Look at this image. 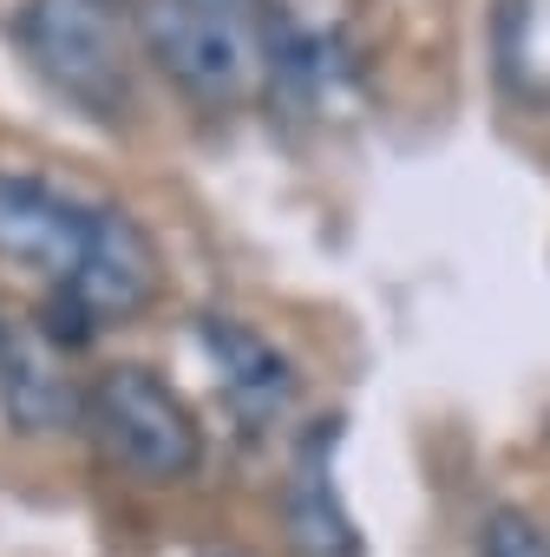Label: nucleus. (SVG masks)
I'll return each mask as SVG.
<instances>
[{
    "label": "nucleus",
    "mask_w": 550,
    "mask_h": 557,
    "mask_svg": "<svg viewBox=\"0 0 550 557\" xmlns=\"http://www.w3.org/2000/svg\"><path fill=\"white\" fill-rule=\"evenodd\" d=\"M203 557H242V550H203Z\"/></svg>",
    "instance_id": "10"
},
{
    "label": "nucleus",
    "mask_w": 550,
    "mask_h": 557,
    "mask_svg": "<svg viewBox=\"0 0 550 557\" xmlns=\"http://www.w3.org/2000/svg\"><path fill=\"white\" fill-rule=\"evenodd\" d=\"M197 342H203V355H210V368H216V387H223V400H229V413H236L242 426H275V420L296 407V387H302L296 361L275 348L268 335H255L249 322H236V315H203Z\"/></svg>",
    "instance_id": "8"
},
{
    "label": "nucleus",
    "mask_w": 550,
    "mask_h": 557,
    "mask_svg": "<svg viewBox=\"0 0 550 557\" xmlns=\"http://www.w3.org/2000/svg\"><path fill=\"white\" fill-rule=\"evenodd\" d=\"M164 289V256L151 243V230L125 210V203H99L92 216V243L79 256V269L60 289H47L40 329L60 348H86L105 329H125L132 315H145Z\"/></svg>",
    "instance_id": "4"
},
{
    "label": "nucleus",
    "mask_w": 550,
    "mask_h": 557,
    "mask_svg": "<svg viewBox=\"0 0 550 557\" xmlns=\"http://www.w3.org/2000/svg\"><path fill=\"white\" fill-rule=\"evenodd\" d=\"M79 426L138 485H184L203 466V426L190 400L145 361H118L86 381Z\"/></svg>",
    "instance_id": "3"
},
{
    "label": "nucleus",
    "mask_w": 550,
    "mask_h": 557,
    "mask_svg": "<svg viewBox=\"0 0 550 557\" xmlns=\"http://www.w3.org/2000/svg\"><path fill=\"white\" fill-rule=\"evenodd\" d=\"M86 407V387L66 368V348L34 315H0V413L14 433H66Z\"/></svg>",
    "instance_id": "6"
},
{
    "label": "nucleus",
    "mask_w": 550,
    "mask_h": 557,
    "mask_svg": "<svg viewBox=\"0 0 550 557\" xmlns=\"http://www.w3.org/2000/svg\"><path fill=\"white\" fill-rule=\"evenodd\" d=\"M92 216H99V197H79L60 177L27 164H0V262L40 275L47 289H60L79 269L92 243Z\"/></svg>",
    "instance_id": "5"
},
{
    "label": "nucleus",
    "mask_w": 550,
    "mask_h": 557,
    "mask_svg": "<svg viewBox=\"0 0 550 557\" xmlns=\"http://www.w3.org/2000/svg\"><path fill=\"white\" fill-rule=\"evenodd\" d=\"M138 53L197 106L229 112L275 86L289 27L275 0H138Z\"/></svg>",
    "instance_id": "1"
},
{
    "label": "nucleus",
    "mask_w": 550,
    "mask_h": 557,
    "mask_svg": "<svg viewBox=\"0 0 550 557\" xmlns=\"http://www.w3.org/2000/svg\"><path fill=\"white\" fill-rule=\"evenodd\" d=\"M14 40L27 66L92 125L132 119V14L125 0H21Z\"/></svg>",
    "instance_id": "2"
},
{
    "label": "nucleus",
    "mask_w": 550,
    "mask_h": 557,
    "mask_svg": "<svg viewBox=\"0 0 550 557\" xmlns=\"http://www.w3.org/2000/svg\"><path fill=\"white\" fill-rule=\"evenodd\" d=\"M478 557H550V531L524 505H491L478 518Z\"/></svg>",
    "instance_id": "9"
},
{
    "label": "nucleus",
    "mask_w": 550,
    "mask_h": 557,
    "mask_svg": "<svg viewBox=\"0 0 550 557\" xmlns=\"http://www.w3.org/2000/svg\"><path fill=\"white\" fill-rule=\"evenodd\" d=\"M335 440L341 420H315L283 479V544L296 557H361V524L335 485Z\"/></svg>",
    "instance_id": "7"
}]
</instances>
